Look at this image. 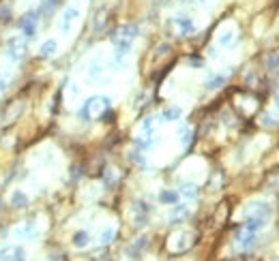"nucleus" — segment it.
I'll use <instances>...</instances> for the list:
<instances>
[{"label":"nucleus","instance_id":"nucleus-13","mask_svg":"<svg viewBox=\"0 0 279 261\" xmlns=\"http://www.w3.org/2000/svg\"><path fill=\"white\" fill-rule=\"evenodd\" d=\"M15 234H17V238H21V240H30V238L37 236V225L34 223H24Z\"/></svg>","mask_w":279,"mask_h":261},{"label":"nucleus","instance_id":"nucleus-8","mask_svg":"<svg viewBox=\"0 0 279 261\" xmlns=\"http://www.w3.org/2000/svg\"><path fill=\"white\" fill-rule=\"evenodd\" d=\"M107 21H110V11H107V6H101V9L95 13V17H92V30H95V32H103L105 26H107Z\"/></svg>","mask_w":279,"mask_h":261},{"label":"nucleus","instance_id":"nucleus-31","mask_svg":"<svg viewBox=\"0 0 279 261\" xmlns=\"http://www.w3.org/2000/svg\"><path fill=\"white\" fill-rule=\"evenodd\" d=\"M4 86H6V82H4V77H0V92L4 90Z\"/></svg>","mask_w":279,"mask_h":261},{"label":"nucleus","instance_id":"nucleus-29","mask_svg":"<svg viewBox=\"0 0 279 261\" xmlns=\"http://www.w3.org/2000/svg\"><path fill=\"white\" fill-rule=\"evenodd\" d=\"M49 261H67V259H64V255H54L49 257Z\"/></svg>","mask_w":279,"mask_h":261},{"label":"nucleus","instance_id":"nucleus-12","mask_svg":"<svg viewBox=\"0 0 279 261\" xmlns=\"http://www.w3.org/2000/svg\"><path fill=\"white\" fill-rule=\"evenodd\" d=\"M58 4H60V0H43L41 6H39V15L41 17H52L54 15V11L58 9Z\"/></svg>","mask_w":279,"mask_h":261},{"label":"nucleus","instance_id":"nucleus-15","mask_svg":"<svg viewBox=\"0 0 279 261\" xmlns=\"http://www.w3.org/2000/svg\"><path fill=\"white\" fill-rule=\"evenodd\" d=\"M181 116H183L181 107H166V110L161 112L159 118H161V122H176Z\"/></svg>","mask_w":279,"mask_h":261},{"label":"nucleus","instance_id":"nucleus-22","mask_svg":"<svg viewBox=\"0 0 279 261\" xmlns=\"http://www.w3.org/2000/svg\"><path fill=\"white\" fill-rule=\"evenodd\" d=\"M26 204H28V197H26L24 193H21V191H15V193H13V197H11V206H13V208H24Z\"/></svg>","mask_w":279,"mask_h":261},{"label":"nucleus","instance_id":"nucleus-27","mask_svg":"<svg viewBox=\"0 0 279 261\" xmlns=\"http://www.w3.org/2000/svg\"><path fill=\"white\" fill-rule=\"evenodd\" d=\"M262 125H264V127H277V122H275V116H271V114H264V116H262Z\"/></svg>","mask_w":279,"mask_h":261},{"label":"nucleus","instance_id":"nucleus-1","mask_svg":"<svg viewBox=\"0 0 279 261\" xmlns=\"http://www.w3.org/2000/svg\"><path fill=\"white\" fill-rule=\"evenodd\" d=\"M110 99L107 97H90L86 99V103L80 107L77 112V118L84 120V122H92V120H99L103 118V114L110 110Z\"/></svg>","mask_w":279,"mask_h":261},{"label":"nucleus","instance_id":"nucleus-24","mask_svg":"<svg viewBox=\"0 0 279 261\" xmlns=\"http://www.w3.org/2000/svg\"><path fill=\"white\" fill-rule=\"evenodd\" d=\"M155 133V118L142 120V135H153Z\"/></svg>","mask_w":279,"mask_h":261},{"label":"nucleus","instance_id":"nucleus-21","mask_svg":"<svg viewBox=\"0 0 279 261\" xmlns=\"http://www.w3.org/2000/svg\"><path fill=\"white\" fill-rule=\"evenodd\" d=\"M178 139H181L183 146H189V141H191V129L187 125L178 127Z\"/></svg>","mask_w":279,"mask_h":261},{"label":"nucleus","instance_id":"nucleus-11","mask_svg":"<svg viewBox=\"0 0 279 261\" xmlns=\"http://www.w3.org/2000/svg\"><path fill=\"white\" fill-rule=\"evenodd\" d=\"M178 199H181V193L174 191V188H163L159 193V201L163 206H174V204H178Z\"/></svg>","mask_w":279,"mask_h":261},{"label":"nucleus","instance_id":"nucleus-30","mask_svg":"<svg viewBox=\"0 0 279 261\" xmlns=\"http://www.w3.org/2000/svg\"><path fill=\"white\" fill-rule=\"evenodd\" d=\"M275 105H277V110H279V86H277V92H275Z\"/></svg>","mask_w":279,"mask_h":261},{"label":"nucleus","instance_id":"nucleus-25","mask_svg":"<svg viewBox=\"0 0 279 261\" xmlns=\"http://www.w3.org/2000/svg\"><path fill=\"white\" fill-rule=\"evenodd\" d=\"M9 19H11V6L6 2H2L0 4V24H6Z\"/></svg>","mask_w":279,"mask_h":261},{"label":"nucleus","instance_id":"nucleus-2","mask_svg":"<svg viewBox=\"0 0 279 261\" xmlns=\"http://www.w3.org/2000/svg\"><path fill=\"white\" fill-rule=\"evenodd\" d=\"M168 30L172 32V37H191L196 32V21L189 15H174L168 21Z\"/></svg>","mask_w":279,"mask_h":261},{"label":"nucleus","instance_id":"nucleus-4","mask_svg":"<svg viewBox=\"0 0 279 261\" xmlns=\"http://www.w3.org/2000/svg\"><path fill=\"white\" fill-rule=\"evenodd\" d=\"M39 11H28L24 17L19 19V30L24 32V37L26 39H32L34 34H37V26H39Z\"/></svg>","mask_w":279,"mask_h":261},{"label":"nucleus","instance_id":"nucleus-17","mask_svg":"<svg viewBox=\"0 0 279 261\" xmlns=\"http://www.w3.org/2000/svg\"><path fill=\"white\" fill-rule=\"evenodd\" d=\"M73 246L75 249H86V246L90 244V236L86 234V231H77V234H73Z\"/></svg>","mask_w":279,"mask_h":261},{"label":"nucleus","instance_id":"nucleus-10","mask_svg":"<svg viewBox=\"0 0 279 261\" xmlns=\"http://www.w3.org/2000/svg\"><path fill=\"white\" fill-rule=\"evenodd\" d=\"M217 43L221 47H230L236 43V28L234 26H226L224 30L217 34Z\"/></svg>","mask_w":279,"mask_h":261},{"label":"nucleus","instance_id":"nucleus-14","mask_svg":"<svg viewBox=\"0 0 279 261\" xmlns=\"http://www.w3.org/2000/svg\"><path fill=\"white\" fill-rule=\"evenodd\" d=\"M56 52H58V43H56L54 39H47V41L39 47V56H41V58H52Z\"/></svg>","mask_w":279,"mask_h":261},{"label":"nucleus","instance_id":"nucleus-5","mask_svg":"<svg viewBox=\"0 0 279 261\" xmlns=\"http://www.w3.org/2000/svg\"><path fill=\"white\" fill-rule=\"evenodd\" d=\"M77 17H80V11H77L75 6H67V9L62 11L60 19H58V30H60L62 34L71 32V28H73V24L77 21Z\"/></svg>","mask_w":279,"mask_h":261},{"label":"nucleus","instance_id":"nucleus-18","mask_svg":"<svg viewBox=\"0 0 279 261\" xmlns=\"http://www.w3.org/2000/svg\"><path fill=\"white\" fill-rule=\"evenodd\" d=\"M264 64H267V69L271 71V73H277L279 71V54H275V52L267 54L264 56Z\"/></svg>","mask_w":279,"mask_h":261},{"label":"nucleus","instance_id":"nucleus-32","mask_svg":"<svg viewBox=\"0 0 279 261\" xmlns=\"http://www.w3.org/2000/svg\"><path fill=\"white\" fill-rule=\"evenodd\" d=\"M196 2H204V0H196Z\"/></svg>","mask_w":279,"mask_h":261},{"label":"nucleus","instance_id":"nucleus-26","mask_svg":"<svg viewBox=\"0 0 279 261\" xmlns=\"http://www.w3.org/2000/svg\"><path fill=\"white\" fill-rule=\"evenodd\" d=\"M101 75H103V64H101V62H95V64L90 67V71H88V77H90V79H99Z\"/></svg>","mask_w":279,"mask_h":261},{"label":"nucleus","instance_id":"nucleus-6","mask_svg":"<svg viewBox=\"0 0 279 261\" xmlns=\"http://www.w3.org/2000/svg\"><path fill=\"white\" fill-rule=\"evenodd\" d=\"M256 240H258L256 231L247 229L245 225H241L239 231H236V242H239L241 249H252V246H256Z\"/></svg>","mask_w":279,"mask_h":261},{"label":"nucleus","instance_id":"nucleus-16","mask_svg":"<svg viewBox=\"0 0 279 261\" xmlns=\"http://www.w3.org/2000/svg\"><path fill=\"white\" fill-rule=\"evenodd\" d=\"M178 193H181V197H185V199H196L198 197V195H200V188L196 186V184H183L181 186V191H178Z\"/></svg>","mask_w":279,"mask_h":261},{"label":"nucleus","instance_id":"nucleus-20","mask_svg":"<svg viewBox=\"0 0 279 261\" xmlns=\"http://www.w3.org/2000/svg\"><path fill=\"white\" fill-rule=\"evenodd\" d=\"M224 84H226V75H213L206 82V90H219Z\"/></svg>","mask_w":279,"mask_h":261},{"label":"nucleus","instance_id":"nucleus-9","mask_svg":"<svg viewBox=\"0 0 279 261\" xmlns=\"http://www.w3.org/2000/svg\"><path fill=\"white\" fill-rule=\"evenodd\" d=\"M191 214V210H189V206H185V204H174L172 206V212H170V223L172 225H178V223H183L187 216Z\"/></svg>","mask_w":279,"mask_h":261},{"label":"nucleus","instance_id":"nucleus-19","mask_svg":"<svg viewBox=\"0 0 279 261\" xmlns=\"http://www.w3.org/2000/svg\"><path fill=\"white\" fill-rule=\"evenodd\" d=\"M15 249L13 244H2L0 246V261H13L15 259Z\"/></svg>","mask_w":279,"mask_h":261},{"label":"nucleus","instance_id":"nucleus-3","mask_svg":"<svg viewBox=\"0 0 279 261\" xmlns=\"http://www.w3.org/2000/svg\"><path fill=\"white\" fill-rule=\"evenodd\" d=\"M26 52H28V45L24 37H11L6 41V47H4V56L9 58L11 62H19L26 58Z\"/></svg>","mask_w":279,"mask_h":261},{"label":"nucleus","instance_id":"nucleus-23","mask_svg":"<svg viewBox=\"0 0 279 261\" xmlns=\"http://www.w3.org/2000/svg\"><path fill=\"white\" fill-rule=\"evenodd\" d=\"M116 238V229H112V227H107V229H103L101 231V236H99V240H101V244L103 246H107V244H112V240Z\"/></svg>","mask_w":279,"mask_h":261},{"label":"nucleus","instance_id":"nucleus-7","mask_svg":"<svg viewBox=\"0 0 279 261\" xmlns=\"http://www.w3.org/2000/svg\"><path fill=\"white\" fill-rule=\"evenodd\" d=\"M271 214H273V208H271L267 201H256L252 204V208L247 210V216H260V219H271Z\"/></svg>","mask_w":279,"mask_h":261},{"label":"nucleus","instance_id":"nucleus-28","mask_svg":"<svg viewBox=\"0 0 279 261\" xmlns=\"http://www.w3.org/2000/svg\"><path fill=\"white\" fill-rule=\"evenodd\" d=\"M189 64H191V67H202L204 60H202L200 56H191V58H189Z\"/></svg>","mask_w":279,"mask_h":261}]
</instances>
